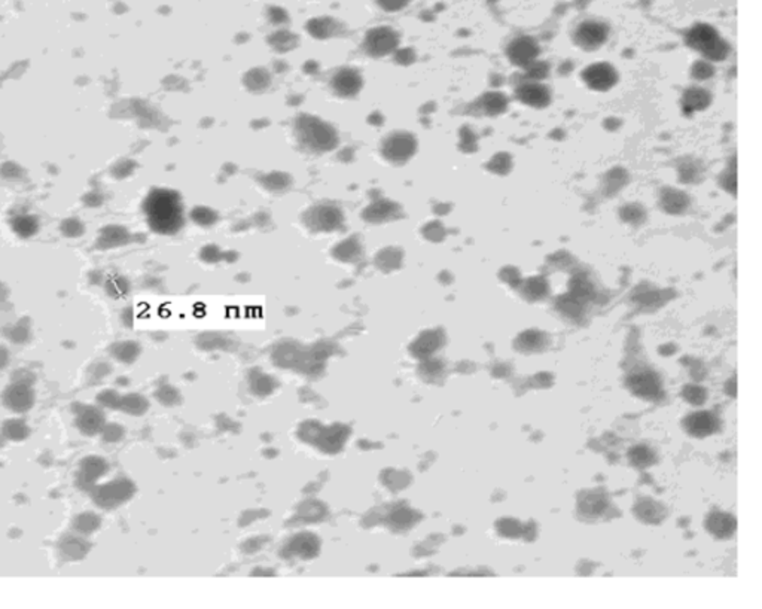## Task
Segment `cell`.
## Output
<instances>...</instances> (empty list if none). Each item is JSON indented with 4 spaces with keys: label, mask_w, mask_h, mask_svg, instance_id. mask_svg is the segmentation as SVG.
<instances>
[{
    "label": "cell",
    "mask_w": 762,
    "mask_h": 609,
    "mask_svg": "<svg viewBox=\"0 0 762 609\" xmlns=\"http://www.w3.org/2000/svg\"><path fill=\"white\" fill-rule=\"evenodd\" d=\"M636 512L639 514V517L643 519L644 522H660L663 519L664 515V510L661 505H658V503H655L652 500L649 502H640L637 508H636Z\"/></svg>",
    "instance_id": "cell-12"
},
{
    "label": "cell",
    "mask_w": 762,
    "mask_h": 609,
    "mask_svg": "<svg viewBox=\"0 0 762 609\" xmlns=\"http://www.w3.org/2000/svg\"><path fill=\"white\" fill-rule=\"evenodd\" d=\"M145 212L150 228L161 234L178 232L185 224L182 198L170 190H155L145 203Z\"/></svg>",
    "instance_id": "cell-1"
},
{
    "label": "cell",
    "mask_w": 762,
    "mask_h": 609,
    "mask_svg": "<svg viewBox=\"0 0 762 609\" xmlns=\"http://www.w3.org/2000/svg\"><path fill=\"white\" fill-rule=\"evenodd\" d=\"M341 215V212H339L338 209L332 207V206H318V207H313L310 212L307 214L306 216V220L309 222V225L311 228H318V230H323V231H331L334 228H337L335 224H332L331 220H326V218H334V216H339Z\"/></svg>",
    "instance_id": "cell-8"
},
{
    "label": "cell",
    "mask_w": 762,
    "mask_h": 609,
    "mask_svg": "<svg viewBox=\"0 0 762 609\" xmlns=\"http://www.w3.org/2000/svg\"><path fill=\"white\" fill-rule=\"evenodd\" d=\"M609 72H611V69L606 67V66H597V67H591L588 70V74H593V75H597L595 76H591V78H587L590 84L593 87H609L612 84L614 78H605V76H612V74L609 75Z\"/></svg>",
    "instance_id": "cell-14"
},
{
    "label": "cell",
    "mask_w": 762,
    "mask_h": 609,
    "mask_svg": "<svg viewBox=\"0 0 762 609\" xmlns=\"http://www.w3.org/2000/svg\"><path fill=\"white\" fill-rule=\"evenodd\" d=\"M307 30L316 39L332 38L339 31V22L331 17L314 18L307 24Z\"/></svg>",
    "instance_id": "cell-10"
},
{
    "label": "cell",
    "mask_w": 762,
    "mask_h": 609,
    "mask_svg": "<svg viewBox=\"0 0 762 609\" xmlns=\"http://www.w3.org/2000/svg\"><path fill=\"white\" fill-rule=\"evenodd\" d=\"M375 2L386 13H397V10L404 9L411 0H375Z\"/></svg>",
    "instance_id": "cell-15"
},
{
    "label": "cell",
    "mask_w": 762,
    "mask_h": 609,
    "mask_svg": "<svg viewBox=\"0 0 762 609\" xmlns=\"http://www.w3.org/2000/svg\"><path fill=\"white\" fill-rule=\"evenodd\" d=\"M684 426L689 435L703 438L718 429V420L709 412H698L688 416L684 421Z\"/></svg>",
    "instance_id": "cell-7"
},
{
    "label": "cell",
    "mask_w": 762,
    "mask_h": 609,
    "mask_svg": "<svg viewBox=\"0 0 762 609\" xmlns=\"http://www.w3.org/2000/svg\"><path fill=\"white\" fill-rule=\"evenodd\" d=\"M414 149H416V142L411 134L404 133V132H396V133H390L383 140L381 155L389 162L400 164L411 157Z\"/></svg>",
    "instance_id": "cell-4"
},
{
    "label": "cell",
    "mask_w": 762,
    "mask_h": 609,
    "mask_svg": "<svg viewBox=\"0 0 762 609\" xmlns=\"http://www.w3.org/2000/svg\"><path fill=\"white\" fill-rule=\"evenodd\" d=\"M605 34H606V29L600 24V22L587 21L584 22V24H581V27L578 29L577 39L581 45L594 46L603 42Z\"/></svg>",
    "instance_id": "cell-9"
},
{
    "label": "cell",
    "mask_w": 762,
    "mask_h": 609,
    "mask_svg": "<svg viewBox=\"0 0 762 609\" xmlns=\"http://www.w3.org/2000/svg\"><path fill=\"white\" fill-rule=\"evenodd\" d=\"M397 46H400V34L388 26H379L368 30L362 42V50L374 58L393 54Z\"/></svg>",
    "instance_id": "cell-3"
},
{
    "label": "cell",
    "mask_w": 762,
    "mask_h": 609,
    "mask_svg": "<svg viewBox=\"0 0 762 609\" xmlns=\"http://www.w3.org/2000/svg\"><path fill=\"white\" fill-rule=\"evenodd\" d=\"M707 529L719 538H728L735 531V520L730 514L714 512L707 520Z\"/></svg>",
    "instance_id": "cell-11"
},
{
    "label": "cell",
    "mask_w": 762,
    "mask_h": 609,
    "mask_svg": "<svg viewBox=\"0 0 762 609\" xmlns=\"http://www.w3.org/2000/svg\"><path fill=\"white\" fill-rule=\"evenodd\" d=\"M685 398L693 404H701L706 400V392L701 388H696V386H693V388H688L685 391Z\"/></svg>",
    "instance_id": "cell-16"
},
{
    "label": "cell",
    "mask_w": 762,
    "mask_h": 609,
    "mask_svg": "<svg viewBox=\"0 0 762 609\" xmlns=\"http://www.w3.org/2000/svg\"><path fill=\"white\" fill-rule=\"evenodd\" d=\"M630 389L644 400H655L661 392V383L658 376L649 371L636 372L628 379Z\"/></svg>",
    "instance_id": "cell-6"
},
{
    "label": "cell",
    "mask_w": 762,
    "mask_h": 609,
    "mask_svg": "<svg viewBox=\"0 0 762 609\" xmlns=\"http://www.w3.org/2000/svg\"><path fill=\"white\" fill-rule=\"evenodd\" d=\"M628 458L633 465H636L639 468H647L655 462L654 451L644 446H637L635 449H631L628 453Z\"/></svg>",
    "instance_id": "cell-13"
},
{
    "label": "cell",
    "mask_w": 762,
    "mask_h": 609,
    "mask_svg": "<svg viewBox=\"0 0 762 609\" xmlns=\"http://www.w3.org/2000/svg\"><path fill=\"white\" fill-rule=\"evenodd\" d=\"M295 136L302 149L323 154L337 148L339 139L335 128L313 115H301L295 122Z\"/></svg>",
    "instance_id": "cell-2"
},
{
    "label": "cell",
    "mask_w": 762,
    "mask_h": 609,
    "mask_svg": "<svg viewBox=\"0 0 762 609\" xmlns=\"http://www.w3.org/2000/svg\"><path fill=\"white\" fill-rule=\"evenodd\" d=\"M331 88L338 97L353 99L363 88V76L355 67H341L332 75Z\"/></svg>",
    "instance_id": "cell-5"
}]
</instances>
